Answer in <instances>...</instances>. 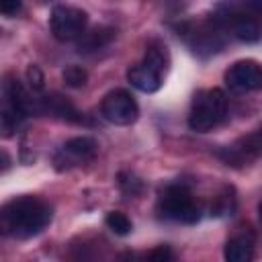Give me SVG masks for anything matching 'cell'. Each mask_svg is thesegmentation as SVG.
<instances>
[{"label":"cell","instance_id":"ac0fdd59","mask_svg":"<svg viewBox=\"0 0 262 262\" xmlns=\"http://www.w3.org/2000/svg\"><path fill=\"white\" fill-rule=\"evenodd\" d=\"M23 8V0H0V12L4 16H16Z\"/></svg>","mask_w":262,"mask_h":262},{"label":"cell","instance_id":"8992f818","mask_svg":"<svg viewBox=\"0 0 262 262\" xmlns=\"http://www.w3.org/2000/svg\"><path fill=\"white\" fill-rule=\"evenodd\" d=\"M100 115L113 125H131L139 117V106L131 92L117 88L111 90L100 102Z\"/></svg>","mask_w":262,"mask_h":262},{"label":"cell","instance_id":"3957f363","mask_svg":"<svg viewBox=\"0 0 262 262\" xmlns=\"http://www.w3.org/2000/svg\"><path fill=\"white\" fill-rule=\"evenodd\" d=\"M158 211L166 219L178 221V223H194L201 217V209L194 203V196L188 188L180 184L166 186L158 199Z\"/></svg>","mask_w":262,"mask_h":262},{"label":"cell","instance_id":"2e32d148","mask_svg":"<svg viewBox=\"0 0 262 262\" xmlns=\"http://www.w3.org/2000/svg\"><path fill=\"white\" fill-rule=\"evenodd\" d=\"M66 86L70 88H82L86 82H88V72L82 68V66H68L61 74Z\"/></svg>","mask_w":262,"mask_h":262},{"label":"cell","instance_id":"7a4b0ae2","mask_svg":"<svg viewBox=\"0 0 262 262\" xmlns=\"http://www.w3.org/2000/svg\"><path fill=\"white\" fill-rule=\"evenodd\" d=\"M225 113H227V98L221 88L199 90L190 104L188 127L196 133H209L225 119Z\"/></svg>","mask_w":262,"mask_h":262},{"label":"cell","instance_id":"277c9868","mask_svg":"<svg viewBox=\"0 0 262 262\" xmlns=\"http://www.w3.org/2000/svg\"><path fill=\"white\" fill-rule=\"evenodd\" d=\"M86 27H88V14L82 10V8H76V6H66V4H59L51 10L49 14V29H51V35L66 43V41H74V39H80L84 33H86Z\"/></svg>","mask_w":262,"mask_h":262},{"label":"cell","instance_id":"9a60e30c","mask_svg":"<svg viewBox=\"0 0 262 262\" xmlns=\"http://www.w3.org/2000/svg\"><path fill=\"white\" fill-rule=\"evenodd\" d=\"M104 223H106V227H108L113 233H117V235H127V233H131V229H133L129 217H127L125 213H121V211H111V213H106Z\"/></svg>","mask_w":262,"mask_h":262},{"label":"cell","instance_id":"7c38bea8","mask_svg":"<svg viewBox=\"0 0 262 262\" xmlns=\"http://www.w3.org/2000/svg\"><path fill=\"white\" fill-rule=\"evenodd\" d=\"M223 256L229 262H250L254 258L252 239H246V237H233V239H229L225 244Z\"/></svg>","mask_w":262,"mask_h":262},{"label":"cell","instance_id":"e0dca14e","mask_svg":"<svg viewBox=\"0 0 262 262\" xmlns=\"http://www.w3.org/2000/svg\"><path fill=\"white\" fill-rule=\"evenodd\" d=\"M27 82H29V88L31 90H43L45 76H43V72H41V68L37 63H31L27 68Z\"/></svg>","mask_w":262,"mask_h":262},{"label":"cell","instance_id":"6da1fadb","mask_svg":"<svg viewBox=\"0 0 262 262\" xmlns=\"http://www.w3.org/2000/svg\"><path fill=\"white\" fill-rule=\"evenodd\" d=\"M51 207L37 196H16L0 211V229L4 235L29 239L39 235L51 223Z\"/></svg>","mask_w":262,"mask_h":262},{"label":"cell","instance_id":"30bf717a","mask_svg":"<svg viewBox=\"0 0 262 262\" xmlns=\"http://www.w3.org/2000/svg\"><path fill=\"white\" fill-rule=\"evenodd\" d=\"M39 100H41V115H51V117H57L63 121H82V117L74 108V104L57 92H51Z\"/></svg>","mask_w":262,"mask_h":262},{"label":"cell","instance_id":"ba28073f","mask_svg":"<svg viewBox=\"0 0 262 262\" xmlns=\"http://www.w3.org/2000/svg\"><path fill=\"white\" fill-rule=\"evenodd\" d=\"M225 84L233 92L262 90V66L254 59H239L225 72Z\"/></svg>","mask_w":262,"mask_h":262},{"label":"cell","instance_id":"d6986e66","mask_svg":"<svg viewBox=\"0 0 262 262\" xmlns=\"http://www.w3.org/2000/svg\"><path fill=\"white\" fill-rule=\"evenodd\" d=\"M119 184H121L127 192H131V194H137V192L141 190V182H139L137 178H133V176L125 178V174H121V176H119Z\"/></svg>","mask_w":262,"mask_h":262},{"label":"cell","instance_id":"5bb4252c","mask_svg":"<svg viewBox=\"0 0 262 262\" xmlns=\"http://www.w3.org/2000/svg\"><path fill=\"white\" fill-rule=\"evenodd\" d=\"M25 117H27V115H25L18 106H14L12 102L4 100L2 111H0V131H2V135H4V137H10V135L18 129V125L23 123Z\"/></svg>","mask_w":262,"mask_h":262},{"label":"cell","instance_id":"52a82bcc","mask_svg":"<svg viewBox=\"0 0 262 262\" xmlns=\"http://www.w3.org/2000/svg\"><path fill=\"white\" fill-rule=\"evenodd\" d=\"M96 151H98V143L92 137H84V135L82 137H72L55 154V158H53L55 170L63 172V170L76 168L80 164H86L96 156Z\"/></svg>","mask_w":262,"mask_h":262},{"label":"cell","instance_id":"ffe728a7","mask_svg":"<svg viewBox=\"0 0 262 262\" xmlns=\"http://www.w3.org/2000/svg\"><path fill=\"white\" fill-rule=\"evenodd\" d=\"M168 258H172V252L168 246H160L158 250H154L149 254V260H168Z\"/></svg>","mask_w":262,"mask_h":262},{"label":"cell","instance_id":"4fadbf2b","mask_svg":"<svg viewBox=\"0 0 262 262\" xmlns=\"http://www.w3.org/2000/svg\"><path fill=\"white\" fill-rule=\"evenodd\" d=\"M143 63H147L149 68L158 70L160 74L166 76L168 72V66H170V55H168V49L164 43L160 41H151L145 49V55H143Z\"/></svg>","mask_w":262,"mask_h":262},{"label":"cell","instance_id":"9c48e42d","mask_svg":"<svg viewBox=\"0 0 262 262\" xmlns=\"http://www.w3.org/2000/svg\"><path fill=\"white\" fill-rule=\"evenodd\" d=\"M127 80L131 82L133 88L141 90V92H158L162 88V82H164V74H160L158 70L149 68L147 63H137V66H131L127 70Z\"/></svg>","mask_w":262,"mask_h":262},{"label":"cell","instance_id":"8fae6325","mask_svg":"<svg viewBox=\"0 0 262 262\" xmlns=\"http://www.w3.org/2000/svg\"><path fill=\"white\" fill-rule=\"evenodd\" d=\"M113 37H115V31H113L111 27H96L94 31L82 35V39H80V43H78V49L84 51V53L96 51V49L104 47Z\"/></svg>","mask_w":262,"mask_h":262},{"label":"cell","instance_id":"44dd1931","mask_svg":"<svg viewBox=\"0 0 262 262\" xmlns=\"http://www.w3.org/2000/svg\"><path fill=\"white\" fill-rule=\"evenodd\" d=\"M8 166H10V160H8V154H6V151H2V170H8Z\"/></svg>","mask_w":262,"mask_h":262},{"label":"cell","instance_id":"5b68a950","mask_svg":"<svg viewBox=\"0 0 262 262\" xmlns=\"http://www.w3.org/2000/svg\"><path fill=\"white\" fill-rule=\"evenodd\" d=\"M217 23L244 43H256L262 39V25L254 12L223 6L221 14H217Z\"/></svg>","mask_w":262,"mask_h":262},{"label":"cell","instance_id":"7402d4cb","mask_svg":"<svg viewBox=\"0 0 262 262\" xmlns=\"http://www.w3.org/2000/svg\"><path fill=\"white\" fill-rule=\"evenodd\" d=\"M258 215H260V221H262V201H260V205H258Z\"/></svg>","mask_w":262,"mask_h":262}]
</instances>
